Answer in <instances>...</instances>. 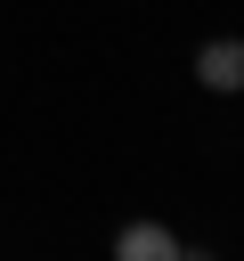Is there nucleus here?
<instances>
[{"label": "nucleus", "instance_id": "obj_1", "mask_svg": "<svg viewBox=\"0 0 244 261\" xmlns=\"http://www.w3.org/2000/svg\"><path fill=\"white\" fill-rule=\"evenodd\" d=\"M195 82H203L211 98H244V41H236V33L203 41V49H195Z\"/></svg>", "mask_w": 244, "mask_h": 261}, {"label": "nucleus", "instance_id": "obj_2", "mask_svg": "<svg viewBox=\"0 0 244 261\" xmlns=\"http://www.w3.org/2000/svg\"><path fill=\"white\" fill-rule=\"evenodd\" d=\"M114 261H187V245H179L163 220H130V228L114 237Z\"/></svg>", "mask_w": 244, "mask_h": 261}, {"label": "nucleus", "instance_id": "obj_3", "mask_svg": "<svg viewBox=\"0 0 244 261\" xmlns=\"http://www.w3.org/2000/svg\"><path fill=\"white\" fill-rule=\"evenodd\" d=\"M187 261H203V253H187Z\"/></svg>", "mask_w": 244, "mask_h": 261}]
</instances>
